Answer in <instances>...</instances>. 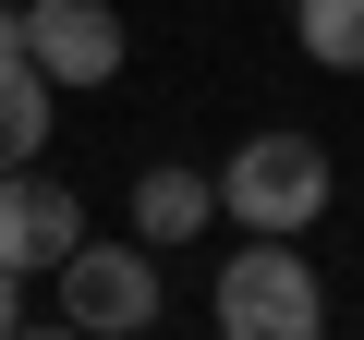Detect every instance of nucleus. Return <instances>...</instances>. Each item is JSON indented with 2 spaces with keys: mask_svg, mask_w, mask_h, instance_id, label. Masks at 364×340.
Listing matches in <instances>:
<instances>
[{
  "mask_svg": "<svg viewBox=\"0 0 364 340\" xmlns=\"http://www.w3.org/2000/svg\"><path fill=\"white\" fill-rule=\"evenodd\" d=\"M328 195H340V170H328L316 134H243L231 170H219V219H243V231H291V243L328 219Z\"/></svg>",
  "mask_w": 364,
  "mask_h": 340,
  "instance_id": "f257e3e1",
  "label": "nucleus"
},
{
  "mask_svg": "<svg viewBox=\"0 0 364 340\" xmlns=\"http://www.w3.org/2000/svg\"><path fill=\"white\" fill-rule=\"evenodd\" d=\"M207 316H219L231 340H316V328H328V292H316V267L291 255V231H243V255H219Z\"/></svg>",
  "mask_w": 364,
  "mask_h": 340,
  "instance_id": "f03ea898",
  "label": "nucleus"
},
{
  "mask_svg": "<svg viewBox=\"0 0 364 340\" xmlns=\"http://www.w3.org/2000/svg\"><path fill=\"white\" fill-rule=\"evenodd\" d=\"M49 280H61V328H85V340L158 328V243H73Z\"/></svg>",
  "mask_w": 364,
  "mask_h": 340,
  "instance_id": "7ed1b4c3",
  "label": "nucleus"
},
{
  "mask_svg": "<svg viewBox=\"0 0 364 340\" xmlns=\"http://www.w3.org/2000/svg\"><path fill=\"white\" fill-rule=\"evenodd\" d=\"M122 13L109 0H25V61L49 73V85H73V97H97L109 73H122Z\"/></svg>",
  "mask_w": 364,
  "mask_h": 340,
  "instance_id": "20e7f679",
  "label": "nucleus"
},
{
  "mask_svg": "<svg viewBox=\"0 0 364 340\" xmlns=\"http://www.w3.org/2000/svg\"><path fill=\"white\" fill-rule=\"evenodd\" d=\"M85 243V207H73V183H49V170L25 158V170H0V267H61Z\"/></svg>",
  "mask_w": 364,
  "mask_h": 340,
  "instance_id": "39448f33",
  "label": "nucleus"
},
{
  "mask_svg": "<svg viewBox=\"0 0 364 340\" xmlns=\"http://www.w3.org/2000/svg\"><path fill=\"white\" fill-rule=\"evenodd\" d=\"M207 219H219V170H195V158L134 170V243L182 255V243H207Z\"/></svg>",
  "mask_w": 364,
  "mask_h": 340,
  "instance_id": "423d86ee",
  "label": "nucleus"
},
{
  "mask_svg": "<svg viewBox=\"0 0 364 340\" xmlns=\"http://www.w3.org/2000/svg\"><path fill=\"white\" fill-rule=\"evenodd\" d=\"M49 73L37 61H0V170H25V158H49Z\"/></svg>",
  "mask_w": 364,
  "mask_h": 340,
  "instance_id": "0eeeda50",
  "label": "nucleus"
},
{
  "mask_svg": "<svg viewBox=\"0 0 364 340\" xmlns=\"http://www.w3.org/2000/svg\"><path fill=\"white\" fill-rule=\"evenodd\" d=\"M291 37L316 73H364V0H291Z\"/></svg>",
  "mask_w": 364,
  "mask_h": 340,
  "instance_id": "6e6552de",
  "label": "nucleus"
},
{
  "mask_svg": "<svg viewBox=\"0 0 364 340\" xmlns=\"http://www.w3.org/2000/svg\"><path fill=\"white\" fill-rule=\"evenodd\" d=\"M25 328V267H0V340Z\"/></svg>",
  "mask_w": 364,
  "mask_h": 340,
  "instance_id": "1a4fd4ad",
  "label": "nucleus"
},
{
  "mask_svg": "<svg viewBox=\"0 0 364 340\" xmlns=\"http://www.w3.org/2000/svg\"><path fill=\"white\" fill-rule=\"evenodd\" d=\"M0 61H25V13H13V0H0Z\"/></svg>",
  "mask_w": 364,
  "mask_h": 340,
  "instance_id": "9d476101",
  "label": "nucleus"
}]
</instances>
